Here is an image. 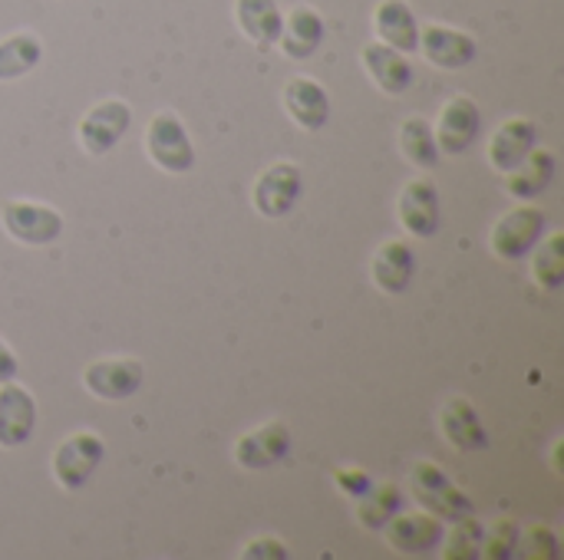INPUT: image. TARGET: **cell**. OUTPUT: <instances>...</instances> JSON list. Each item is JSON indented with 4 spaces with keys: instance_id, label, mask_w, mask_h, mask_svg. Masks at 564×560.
<instances>
[{
    "instance_id": "obj_1",
    "label": "cell",
    "mask_w": 564,
    "mask_h": 560,
    "mask_svg": "<svg viewBox=\"0 0 564 560\" xmlns=\"http://www.w3.org/2000/svg\"><path fill=\"white\" fill-rule=\"evenodd\" d=\"M145 155L165 175H185L195 168V142L185 122L172 109H162L152 116L145 129Z\"/></svg>"
},
{
    "instance_id": "obj_2",
    "label": "cell",
    "mask_w": 564,
    "mask_h": 560,
    "mask_svg": "<svg viewBox=\"0 0 564 560\" xmlns=\"http://www.w3.org/2000/svg\"><path fill=\"white\" fill-rule=\"evenodd\" d=\"M410 492L423 512L436 515L440 521H463L473 515V498L433 462H416L410 472Z\"/></svg>"
},
{
    "instance_id": "obj_3",
    "label": "cell",
    "mask_w": 564,
    "mask_h": 560,
    "mask_svg": "<svg viewBox=\"0 0 564 560\" xmlns=\"http://www.w3.org/2000/svg\"><path fill=\"white\" fill-rule=\"evenodd\" d=\"M545 224H549V218L539 205H519L492 224L489 248L502 261H522L545 238Z\"/></svg>"
},
{
    "instance_id": "obj_4",
    "label": "cell",
    "mask_w": 564,
    "mask_h": 560,
    "mask_svg": "<svg viewBox=\"0 0 564 560\" xmlns=\"http://www.w3.org/2000/svg\"><path fill=\"white\" fill-rule=\"evenodd\" d=\"M301 195H304L301 165H294V162H274V165H268L254 178L251 205H254V211L261 218L278 221V218H288L294 211V205L301 201Z\"/></svg>"
},
{
    "instance_id": "obj_5",
    "label": "cell",
    "mask_w": 564,
    "mask_h": 560,
    "mask_svg": "<svg viewBox=\"0 0 564 560\" xmlns=\"http://www.w3.org/2000/svg\"><path fill=\"white\" fill-rule=\"evenodd\" d=\"M0 224L3 231L26 248H46L63 234V215L43 201H30V198H13L3 205L0 211Z\"/></svg>"
},
{
    "instance_id": "obj_6",
    "label": "cell",
    "mask_w": 564,
    "mask_h": 560,
    "mask_svg": "<svg viewBox=\"0 0 564 560\" xmlns=\"http://www.w3.org/2000/svg\"><path fill=\"white\" fill-rule=\"evenodd\" d=\"M102 455H106V446L96 432H73L69 439L56 446L53 462H50L56 485L63 492H79L102 465Z\"/></svg>"
},
{
    "instance_id": "obj_7",
    "label": "cell",
    "mask_w": 564,
    "mask_h": 560,
    "mask_svg": "<svg viewBox=\"0 0 564 560\" xmlns=\"http://www.w3.org/2000/svg\"><path fill=\"white\" fill-rule=\"evenodd\" d=\"M129 125H132V109H129V102H122V99H102V102H96V106L79 119L76 135H79L83 152L99 158V155H109V152L126 139Z\"/></svg>"
},
{
    "instance_id": "obj_8",
    "label": "cell",
    "mask_w": 564,
    "mask_h": 560,
    "mask_svg": "<svg viewBox=\"0 0 564 560\" xmlns=\"http://www.w3.org/2000/svg\"><path fill=\"white\" fill-rule=\"evenodd\" d=\"M145 383V370L139 360L132 356H109V360H96L83 370V386L89 396L102 399V403H122L132 399Z\"/></svg>"
},
{
    "instance_id": "obj_9",
    "label": "cell",
    "mask_w": 564,
    "mask_h": 560,
    "mask_svg": "<svg viewBox=\"0 0 564 560\" xmlns=\"http://www.w3.org/2000/svg\"><path fill=\"white\" fill-rule=\"evenodd\" d=\"M482 132V109L473 96H453L436 119V145L446 155H463L466 149H473V142Z\"/></svg>"
},
{
    "instance_id": "obj_10",
    "label": "cell",
    "mask_w": 564,
    "mask_h": 560,
    "mask_svg": "<svg viewBox=\"0 0 564 560\" xmlns=\"http://www.w3.org/2000/svg\"><path fill=\"white\" fill-rule=\"evenodd\" d=\"M443 535H446V521H440V518L430 515V512H400V515L383 528L387 545H390L397 554H406V558L433 554V551L443 545Z\"/></svg>"
},
{
    "instance_id": "obj_11",
    "label": "cell",
    "mask_w": 564,
    "mask_h": 560,
    "mask_svg": "<svg viewBox=\"0 0 564 560\" xmlns=\"http://www.w3.org/2000/svg\"><path fill=\"white\" fill-rule=\"evenodd\" d=\"M291 452V429L281 419H271L235 442V462L248 472H268L281 465Z\"/></svg>"
},
{
    "instance_id": "obj_12",
    "label": "cell",
    "mask_w": 564,
    "mask_h": 560,
    "mask_svg": "<svg viewBox=\"0 0 564 560\" xmlns=\"http://www.w3.org/2000/svg\"><path fill=\"white\" fill-rule=\"evenodd\" d=\"M416 50L426 56V63H433L440 69H466L476 59L479 43L466 30H456L446 23H430V26H420V46Z\"/></svg>"
},
{
    "instance_id": "obj_13",
    "label": "cell",
    "mask_w": 564,
    "mask_h": 560,
    "mask_svg": "<svg viewBox=\"0 0 564 560\" xmlns=\"http://www.w3.org/2000/svg\"><path fill=\"white\" fill-rule=\"evenodd\" d=\"M36 399L17 380L0 383V449H20L33 439Z\"/></svg>"
},
{
    "instance_id": "obj_14",
    "label": "cell",
    "mask_w": 564,
    "mask_h": 560,
    "mask_svg": "<svg viewBox=\"0 0 564 560\" xmlns=\"http://www.w3.org/2000/svg\"><path fill=\"white\" fill-rule=\"evenodd\" d=\"M400 221L413 238H433L440 231V218H443V201H440V188L433 178H413L403 191H400Z\"/></svg>"
},
{
    "instance_id": "obj_15",
    "label": "cell",
    "mask_w": 564,
    "mask_h": 560,
    "mask_svg": "<svg viewBox=\"0 0 564 560\" xmlns=\"http://www.w3.org/2000/svg\"><path fill=\"white\" fill-rule=\"evenodd\" d=\"M324 33H327V23L324 17L307 7V3H297L284 13L281 20V36H278V46L288 59H311L321 43H324Z\"/></svg>"
},
{
    "instance_id": "obj_16",
    "label": "cell",
    "mask_w": 564,
    "mask_h": 560,
    "mask_svg": "<svg viewBox=\"0 0 564 560\" xmlns=\"http://www.w3.org/2000/svg\"><path fill=\"white\" fill-rule=\"evenodd\" d=\"M281 99H284V112H288L304 132H317V129H324L327 119H330V96H327V89H324L317 79H311V76H294V79H288Z\"/></svg>"
},
{
    "instance_id": "obj_17",
    "label": "cell",
    "mask_w": 564,
    "mask_h": 560,
    "mask_svg": "<svg viewBox=\"0 0 564 560\" xmlns=\"http://www.w3.org/2000/svg\"><path fill=\"white\" fill-rule=\"evenodd\" d=\"M440 432L459 452H482L489 446V432L482 426V416L466 396H453L440 409Z\"/></svg>"
},
{
    "instance_id": "obj_18",
    "label": "cell",
    "mask_w": 564,
    "mask_h": 560,
    "mask_svg": "<svg viewBox=\"0 0 564 560\" xmlns=\"http://www.w3.org/2000/svg\"><path fill=\"white\" fill-rule=\"evenodd\" d=\"M364 69L367 76L373 79V86H380L387 96H403L410 86H413V63H410V53H400L387 43H367L364 53Z\"/></svg>"
},
{
    "instance_id": "obj_19",
    "label": "cell",
    "mask_w": 564,
    "mask_h": 560,
    "mask_svg": "<svg viewBox=\"0 0 564 560\" xmlns=\"http://www.w3.org/2000/svg\"><path fill=\"white\" fill-rule=\"evenodd\" d=\"M539 145V129L532 119L525 116H512L506 119L492 139H489V165L499 172V175H509L532 149Z\"/></svg>"
},
{
    "instance_id": "obj_20",
    "label": "cell",
    "mask_w": 564,
    "mask_h": 560,
    "mask_svg": "<svg viewBox=\"0 0 564 560\" xmlns=\"http://www.w3.org/2000/svg\"><path fill=\"white\" fill-rule=\"evenodd\" d=\"M370 274H373V284L390 294V297H400L410 290L413 284V274H416V254L406 241L400 238H390L377 248L373 254V264H370Z\"/></svg>"
},
{
    "instance_id": "obj_21",
    "label": "cell",
    "mask_w": 564,
    "mask_h": 560,
    "mask_svg": "<svg viewBox=\"0 0 564 560\" xmlns=\"http://www.w3.org/2000/svg\"><path fill=\"white\" fill-rule=\"evenodd\" d=\"M373 30L380 43L400 53H416L420 46V20L406 0H380L373 10Z\"/></svg>"
},
{
    "instance_id": "obj_22",
    "label": "cell",
    "mask_w": 564,
    "mask_h": 560,
    "mask_svg": "<svg viewBox=\"0 0 564 560\" xmlns=\"http://www.w3.org/2000/svg\"><path fill=\"white\" fill-rule=\"evenodd\" d=\"M281 7L278 0H235V23L238 30L261 50L274 46L281 36Z\"/></svg>"
},
{
    "instance_id": "obj_23",
    "label": "cell",
    "mask_w": 564,
    "mask_h": 560,
    "mask_svg": "<svg viewBox=\"0 0 564 560\" xmlns=\"http://www.w3.org/2000/svg\"><path fill=\"white\" fill-rule=\"evenodd\" d=\"M555 155L549 152V149H532L512 172H509V178H506V188H509V195L512 198H519V201H532V198H539L549 185H552V178H555Z\"/></svg>"
},
{
    "instance_id": "obj_24",
    "label": "cell",
    "mask_w": 564,
    "mask_h": 560,
    "mask_svg": "<svg viewBox=\"0 0 564 560\" xmlns=\"http://www.w3.org/2000/svg\"><path fill=\"white\" fill-rule=\"evenodd\" d=\"M43 59V40L30 30H17L0 40V83L23 79Z\"/></svg>"
},
{
    "instance_id": "obj_25",
    "label": "cell",
    "mask_w": 564,
    "mask_h": 560,
    "mask_svg": "<svg viewBox=\"0 0 564 560\" xmlns=\"http://www.w3.org/2000/svg\"><path fill=\"white\" fill-rule=\"evenodd\" d=\"M400 512H403V488L393 485V482L370 485L367 495L357 498V521H360V528L377 531V535H380Z\"/></svg>"
},
{
    "instance_id": "obj_26",
    "label": "cell",
    "mask_w": 564,
    "mask_h": 560,
    "mask_svg": "<svg viewBox=\"0 0 564 560\" xmlns=\"http://www.w3.org/2000/svg\"><path fill=\"white\" fill-rule=\"evenodd\" d=\"M400 149H403L406 162L416 165V168H423V172L436 168V162L443 155L440 145H436L433 125L423 116H413V119L403 122V129H400Z\"/></svg>"
},
{
    "instance_id": "obj_27",
    "label": "cell",
    "mask_w": 564,
    "mask_h": 560,
    "mask_svg": "<svg viewBox=\"0 0 564 560\" xmlns=\"http://www.w3.org/2000/svg\"><path fill=\"white\" fill-rule=\"evenodd\" d=\"M532 277L542 290H558L564 284V234L552 231L532 248Z\"/></svg>"
},
{
    "instance_id": "obj_28",
    "label": "cell",
    "mask_w": 564,
    "mask_h": 560,
    "mask_svg": "<svg viewBox=\"0 0 564 560\" xmlns=\"http://www.w3.org/2000/svg\"><path fill=\"white\" fill-rule=\"evenodd\" d=\"M482 521L476 515L463 518V521H453V531L443 535V558L446 560H479L482 558Z\"/></svg>"
},
{
    "instance_id": "obj_29",
    "label": "cell",
    "mask_w": 564,
    "mask_h": 560,
    "mask_svg": "<svg viewBox=\"0 0 564 560\" xmlns=\"http://www.w3.org/2000/svg\"><path fill=\"white\" fill-rule=\"evenodd\" d=\"M522 528L512 518H496L489 528H482V558L486 560H512L519 554Z\"/></svg>"
},
{
    "instance_id": "obj_30",
    "label": "cell",
    "mask_w": 564,
    "mask_h": 560,
    "mask_svg": "<svg viewBox=\"0 0 564 560\" xmlns=\"http://www.w3.org/2000/svg\"><path fill=\"white\" fill-rule=\"evenodd\" d=\"M519 554L529 560H562V541L552 528L539 525V528H529L522 531L519 538Z\"/></svg>"
},
{
    "instance_id": "obj_31",
    "label": "cell",
    "mask_w": 564,
    "mask_h": 560,
    "mask_svg": "<svg viewBox=\"0 0 564 560\" xmlns=\"http://www.w3.org/2000/svg\"><path fill=\"white\" fill-rule=\"evenodd\" d=\"M334 485H337L340 495H347V498L357 502L360 495H367V488L373 485V479L367 472H360V469H337L334 472Z\"/></svg>"
},
{
    "instance_id": "obj_32",
    "label": "cell",
    "mask_w": 564,
    "mask_h": 560,
    "mask_svg": "<svg viewBox=\"0 0 564 560\" xmlns=\"http://www.w3.org/2000/svg\"><path fill=\"white\" fill-rule=\"evenodd\" d=\"M241 558L245 560H288V548H284V541H278V538H254V541H248V548L241 551Z\"/></svg>"
},
{
    "instance_id": "obj_33",
    "label": "cell",
    "mask_w": 564,
    "mask_h": 560,
    "mask_svg": "<svg viewBox=\"0 0 564 560\" xmlns=\"http://www.w3.org/2000/svg\"><path fill=\"white\" fill-rule=\"evenodd\" d=\"M17 370H20V363H17V353L0 340V383H10V380H17Z\"/></svg>"
},
{
    "instance_id": "obj_34",
    "label": "cell",
    "mask_w": 564,
    "mask_h": 560,
    "mask_svg": "<svg viewBox=\"0 0 564 560\" xmlns=\"http://www.w3.org/2000/svg\"><path fill=\"white\" fill-rule=\"evenodd\" d=\"M562 449H564V442H562V439H558V442H555V449H552V462H555L552 469H555L558 475H562V472H564V465H562Z\"/></svg>"
}]
</instances>
